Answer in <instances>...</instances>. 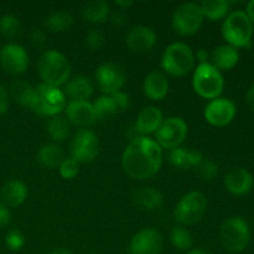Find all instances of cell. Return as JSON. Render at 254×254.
<instances>
[{"label": "cell", "instance_id": "f1b7e54d", "mask_svg": "<svg viewBox=\"0 0 254 254\" xmlns=\"http://www.w3.org/2000/svg\"><path fill=\"white\" fill-rule=\"evenodd\" d=\"M36 158L44 168L57 169L64 160V153L56 144H46L40 148Z\"/></svg>", "mask_w": 254, "mask_h": 254}, {"label": "cell", "instance_id": "74e56055", "mask_svg": "<svg viewBox=\"0 0 254 254\" xmlns=\"http://www.w3.org/2000/svg\"><path fill=\"white\" fill-rule=\"evenodd\" d=\"M106 44V36L97 29H91L86 35V45L93 51H98Z\"/></svg>", "mask_w": 254, "mask_h": 254}, {"label": "cell", "instance_id": "8fae6325", "mask_svg": "<svg viewBox=\"0 0 254 254\" xmlns=\"http://www.w3.org/2000/svg\"><path fill=\"white\" fill-rule=\"evenodd\" d=\"M188 124L180 117H170L161 123L156 130L155 139L161 149H175L184 143L188 136Z\"/></svg>", "mask_w": 254, "mask_h": 254}, {"label": "cell", "instance_id": "603a6c76", "mask_svg": "<svg viewBox=\"0 0 254 254\" xmlns=\"http://www.w3.org/2000/svg\"><path fill=\"white\" fill-rule=\"evenodd\" d=\"M64 96L71 101H88L93 94V83L86 76L73 77L64 84Z\"/></svg>", "mask_w": 254, "mask_h": 254}, {"label": "cell", "instance_id": "30bf717a", "mask_svg": "<svg viewBox=\"0 0 254 254\" xmlns=\"http://www.w3.org/2000/svg\"><path fill=\"white\" fill-rule=\"evenodd\" d=\"M99 153L98 136L89 129H82L74 134L69 145L71 159L78 164L93 161Z\"/></svg>", "mask_w": 254, "mask_h": 254}, {"label": "cell", "instance_id": "83f0119b", "mask_svg": "<svg viewBox=\"0 0 254 254\" xmlns=\"http://www.w3.org/2000/svg\"><path fill=\"white\" fill-rule=\"evenodd\" d=\"M10 94L16 103L31 111L35 102V96H36V89L29 82L21 81V79L15 81L10 89Z\"/></svg>", "mask_w": 254, "mask_h": 254}, {"label": "cell", "instance_id": "b9f144b4", "mask_svg": "<svg viewBox=\"0 0 254 254\" xmlns=\"http://www.w3.org/2000/svg\"><path fill=\"white\" fill-rule=\"evenodd\" d=\"M195 59L198 60V62H200V64H208V60L211 59V55L208 54L207 50L200 49L197 52H196Z\"/></svg>", "mask_w": 254, "mask_h": 254}, {"label": "cell", "instance_id": "4dcf8cb0", "mask_svg": "<svg viewBox=\"0 0 254 254\" xmlns=\"http://www.w3.org/2000/svg\"><path fill=\"white\" fill-rule=\"evenodd\" d=\"M73 24V16L66 10H56L50 12L45 21V27L52 32L67 31Z\"/></svg>", "mask_w": 254, "mask_h": 254}, {"label": "cell", "instance_id": "484cf974", "mask_svg": "<svg viewBox=\"0 0 254 254\" xmlns=\"http://www.w3.org/2000/svg\"><path fill=\"white\" fill-rule=\"evenodd\" d=\"M133 201L139 208L144 211H155L163 206V195L153 188H141L134 191Z\"/></svg>", "mask_w": 254, "mask_h": 254}, {"label": "cell", "instance_id": "7c38bea8", "mask_svg": "<svg viewBox=\"0 0 254 254\" xmlns=\"http://www.w3.org/2000/svg\"><path fill=\"white\" fill-rule=\"evenodd\" d=\"M96 81L103 94H113L123 88L127 81L126 71L114 62L102 64L96 71Z\"/></svg>", "mask_w": 254, "mask_h": 254}, {"label": "cell", "instance_id": "c3c4849f", "mask_svg": "<svg viewBox=\"0 0 254 254\" xmlns=\"http://www.w3.org/2000/svg\"><path fill=\"white\" fill-rule=\"evenodd\" d=\"M186 254H208V253L205 252V251L200 250V248H195V250H190Z\"/></svg>", "mask_w": 254, "mask_h": 254}, {"label": "cell", "instance_id": "7a4b0ae2", "mask_svg": "<svg viewBox=\"0 0 254 254\" xmlns=\"http://www.w3.org/2000/svg\"><path fill=\"white\" fill-rule=\"evenodd\" d=\"M37 71L42 83L59 88L66 84L71 77L72 67L67 57L56 50H47L40 56Z\"/></svg>", "mask_w": 254, "mask_h": 254}, {"label": "cell", "instance_id": "7dc6e473", "mask_svg": "<svg viewBox=\"0 0 254 254\" xmlns=\"http://www.w3.org/2000/svg\"><path fill=\"white\" fill-rule=\"evenodd\" d=\"M50 254H72L68 250H64V248H59V250L52 251Z\"/></svg>", "mask_w": 254, "mask_h": 254}, {"label": "cell", "instance_id": "ac0fdd59", "mask_svg": "<svg viewBox=\"0 0 254 254\" xmlns=\"http://www.w3.org/2000/svg\"><path fill=\"white\" fill-rule=\"evenodd\" d=\"M254 185L252 174L243 168H236L228 171L225 176V188L230 193L243 196L251 192Z\"/></svg>", "mask_w": 254, "mask_h": 254}, {"label": "cell", "instance_id": "4316f807", "mask_svg": "<svg viewBox=\"0 0 254 254\" xmlns=\"http://www.w3.org/2000/svg\"><path fill=\"white\" fill-rule=\"evenodd\" d=\"M81 15L86 21L92 24H101L109 15V5L103 0H92L84 2L81 9Z\"/></svg>", "mask_w": 254, "mask_h": 254}, {"label": "cell", "instance_id": "9a60e30c", "mask_svg": "<svg viewBox=\"0 0 254 254\" xmlns=\"http://www.w3.org/2000/svg\"><path fill=\"white\" fill-rule=\"evenodd\" d=\"M92 106L97 119H106L127 111L130 107V98L127 93L119 91L113 94H103L97 98Z\"/></svg>", "mask_w": 254, "mask_h": 254}, {"label": "cell", "instance_id": "ee69618b", "mask_svg": "<svg viewBox=\"0 0 254 254\" xmlns=\"http://www.w3.org/2000/svg\"><path fill=\"white\" fill-rule=\"evenodd\" d=\"M112 22H113L117 27H122L126 24V15L121 11L116 12V14L112 16Z\"/></svg>", "mask_w": 254, "mask_h": 254}, {"label": "cell", "instance_id": "d590c367", "mask_svg": "<svg viewBox=\"0 0 254 254\" xmlns=\"http://www.w3.org/2000/svg\"><path fill=\"white\" fill-rule=\"evenodd\" d=\"M60 175L66 180H72L76 178L79 173V164L71 158H64L59 168Z\"/></svg>", "mask_w": 254, "mask_h": 254}, {"label": "cell", "instance_id": "cb8c5ba5", "mask_svg": "<svg viewBox=\"0 0 254 254\" xmlns=\"http://www.w3.org/2000/svg\"><path fill=\"white\" fill-rule=\"evenodd\" d=\"M203 160L205 159H203L201 151L186 149L183 146L171 149L170 154H169V161L171 163V165L179 169H196Z\"/></svg>", "mask_w": 254, "mask_h": 254}, {"label": "cell", "instance_id": "52a82bcc", "mask_svg": "<svg viewBox=\"0 0 254 254\" xmlns=\"http://www.w3.org/2000/svg\"><path fill=\"white\" fill-rule=\"evenodd\" d=\"M35 89H36V96L31 108L34 113L52 118L59 116L66 108V96L60 88L40 83L39 86L35 87Z\"/></svg>", "mask_w": 254, "mask_h": 254}, {"label": "cell", "instance_id": "1f68e13d", "mask_svg": "<svg viewBox=\"0 0 254 254\" xmlns=\"http://www.w3.org/2000/svg\"><path fill=\"white\" fill-rule=\"evenodd\" d=\"M46 130L55 141H64L69 135V122L61 116L52 117L47 122Z\"/></svg>", "mask_w": 254, "mask_h": 254}, {"label": "cell", "instance_id": "ba28073f", "mask_svg": "<svg viewBox=\"0 0 254 254\" xmlns=\"http://www.w3.org/2000/svg\"><path fill=\"white\" fill-rule=\"evenodd\" d=\"M206 208V196L200 191H191L184 195L179 201L174 211V216L180 225L192 226L202 220Z\"/></svg>", "mask_w": 254, "mask_h": 254}, {"label": "cell", "instance_id": "836d02e7", "mask_svg": "<svg viewBox=\"0 0 254 254\" xmlns=\"http://www.w3.org/2000/svg\"><path fill=\"white\" fill-rule=\"evenodd\" d=\"M21 32V22L19 17L5 14L0 17V34L6 39H15Z\"/></svg>", "mask_w": 254, "mask_h": 254}, {"label": "cell", "instance_id": "d6a6232c", "mask_svg": "<svg viewBox=\"0 0 254 254\" xmlns=\"http://www.w3.org/2000/svg\"><path fill=\"white\" fill-rule=\"evenodd\" d=\"M171 245L179 251H190L192 247V236L183 226H176L170 232Z\"/></svg>", "mask_w": 254, "mask_h": 254}, {"label": "cell", "instance_id": "277c9868", "mask_svg": "<svg viewBox=\"0 0 254 254\" xmlns=\"http://www.w3.org/2000/svg\"><path fill=\"white\" fill-rule=\"evenodd\" d=\"M195 66V54L189 45L173 42L161 56V67L166 73L174 77H184L190 73Z\"/></svg>", "mask_w": 254, "mask_h": 254}, {"label": "cell", "instance_id": "d4e9b609", "mask_svg": "<svg viewBox=\"0 0 254 254\" xmlns=\"http://www.w3.org/2000/svg\"><path fill=\"white\" fill-rule=\"evenodd\" d=\"M2 202L10 207H17L25 202L27 197V186L20 180H9L1 188Z\"/></svg>", "mask_w": 254, "mask_h": 254}, {"label": "cell", "instance_id": "6da1fadb", "mask_svg": "<svg viewBox=\"0 0 254 254\" xmlns=\"http://www.w3.org/2000/svg\"><path fill=\"white\" fill-rule=\"evenodd\" d=\"M163 165V149L149 136H135L124 150L122 166L130 178L145 180L159 173Z\"/></svg>", "mask_w": 254, "mask_h": 254}, {"label": "cell", "instance_id": "ab89813d", "mask_svg": "<svg viewBox=\"0 0 254 254\" xmlns=\"http://www.w3.org/2000/svg\"><path fill=\"white\" fill-rule=\"evenodd\" d=\"M31 42L36 47H42L46 42V32L42 30H34L31 34Z\"/></svg>", "mask_w": 254, "mask_h": 254}, {"label": "cell", "instance_id": "ffe728a7", "mask_svg": "<svg viewBox=\"0 0 254 254\" xmlns=\"http://www.w3.org/2000/svg\"><path fill=\"white\" fill-rule=\"evenodd\" d=\"M163 123V113L158 107H146L139 113L135 123V130L141 136H148L149 134L156 133Z\"/></svg>", "mask_w": 254, "mask_h": 254}, {"label": "cell", "instance_id": "e0dca14e", "mask_svg": "<svg viewBox=\"0 0 254 254\" xmlns=\"http://www.w3.org/2000/svg\"><path fill=\"white\" fill-rule=\"evenodd\" d=\"M156 39L158 36L151 27L139 25L129 30L126 36V44L133 52L143 54L153 49L156 44Z\"/></svg>", "mask_w": 254, "mask_h": 254}, {"label": "cell", "instance_id": "9c48e42d", "mask_svg": "<svg viewBox=\"0 0 254 254\" xmlns=\"http://www.w3.org/2000/svg\"><path fill=\"white\" fill-rule=\"evenodd\" d=\"M205 16L202 14L200 4L197 2H185L176 7L173 14L171 24L174 30L181 36L195 35L202 26Z\"/></svg>", "mask_w": 254, "mask_h": 254}, {"label": "cell", "instance_id": "7bdbcfd3", "mask_svg": "<svg viewBox=\"0 0 254 254\" xmlns=\"http://www.w3.org/2000/svg\"><path fill=\"white\" fill-rule=\"evenodd\" d=\"M246 104L248 106V108H251L254 112V83L248 88L247 93L245 97Z\"/></svg>", "mask_w": 254, "mask_h": 254}, {"label": "cell", "instance_id": "5b68a950", "mask_svg": "<svg viewBox=\"0 0 254 254\" xmlns=\"http://www.w3.org/2000/svg\"><path fill=\"white\" fill-rule=\"evenodd\" d=\"M193 91L205 99L220 98L225 87L222 72L218 71L212 64H202L196 67L192 76Z\"/></svg>", "mask_w": 254, "mask_h": 254}, {"label": "cell", "instance_id": "5bb4252c", "mask_svg": "<svg viewBox=\"0 0 254 254\" xmlns=\"http://www.w3.org/2000/svg\"><path fill=\"white\" fill-rule=\"evenodd\" d=\"M237 108L231 99L216 98L206 106L203 116L206 122L213 127H226L235 119Z\"/></svg>", "mask_w": 254, "mask_h": 254}, {"label": "cell", "instance_id": "f546056e", "mask_svg": "<svg viewBox=\"0 0 254 254\" xmlns=\"http://www.w3.org/2000/svg\"><path fill=\"white\" fill-rule=\"evenodd\" d=\"M231 2L227 0H205L200 2L203 16L211 21L225 19L230 11Z\"/></svg>", "mask_w": 254, "mask_h": 254}, {"label": "cell", "instance_id": "d6986e66", "mask_svg": "<svg viewBox=\"0 0 254 254\" xmlns=\"http://www.w3.org/2000/svg\"><path fill=\"white\" fill-rule=\"evenodd\" d=\"M64 111L67 121L74 126L89 127L97 121L93 106L88 101H69Z\"/></svg>", "mask_w": 254, "mask_h": 254}, {"label": "cell", "instance_id": "f35d334b", "mask_svg": "<svg viewBox=\"0 0 254 254\" xmlns=\"http://www.w3.org/2000/svg\"><path fill=\"white\" fill-rule=\"evenodd\" d=\"M9 103H10V97L7 93L6 88H5L2 84H0V116L5 114L9 109Z\"/></svg>", "mask_w": 254, "mask_h": 254}, {"label": "cell", "instance_id": "e575fe53", "mask_svg": "<svg viewBox=\"0 0 254 254\" xmlns=\"http://www.w3.org/2000/svg\"><path fill=\"white\" fill-rule=\"evenodd\" d=\"M5 245L12 252H17V251L22 250L25 246V236L22 232L17 228H12L5 236Z\"/></svg>", "mask_w": 254, "mask_h": 254}, {"label": "cell", "instance_id": "4fadbf2b", "mask_svg": "<svg viewBox=\"0 0 254 254\" xmlns=\"http://www.w3.org/2000/svg\"><path fill=\"white\" fill-rule=\"evenodd\" d=\"M0 66L12 76L24 73L29 66V55L25 47L15 42L4 45L0 49Z\"/></svg>", "mask_w": 254, "mask_h": 254}, {"label": "cell", "instance_id": "bcb514c9", "mask_svg": "<svg viewBox=\"0 0 254 254\" xmlns=\"http://www.w3.org/2000/svg\"><path fill=\"white\" fill-rule=\"evenodd\" d=\"M246 12H247L248 17H250L251 21H252V24L254 25V0L248 2L247 9H246Z\"/></svg>", "mask_w": 254, "mask_h": 254}, {"label": "cell", "instance_id": "8d00e7d4", "mask_svg": "<svg viewBox=\"0 0 254 254\" xmlns=\"http://www.w3.org/2000/svg\"><path fill=\"white\" fill-rule=\"evenodd\" d=\"M196 169H197L198 176L203 181H212L218 174L217 164L211 160H203Z\"/></svg>", "mask_w": 254, "mask_h": 254}, {"label": "cell", "instance_id": "2e32d148", "mask_svg": "<svg viewBox=\"0 0 254 254\" xmlns=\"http://www.w3.org/2000/svg\"><path fill=\"white\" fill-rule=\"evenodd\" d=\"M163 236L154 228L139 231L130 241L131 254H160L163 250Z\"/></svg>", "mask_w": 254, "mask_h": 254}, {"label": "cell", "instance_id": "60d3db41", "mask_svg": "<svg viewBox=\"0 0 254 254\" xmlns=\"http://www.w3.org/2000/svg\"><path fill=\"white\" fill-rule=\"evenodd\" d=\"M10 218H11V215H10L9 208L2 201H0V228L9 225Z\"/></svg>", "mask_w": 254, "mask_h": 254}, {"label": "cell", "instance_id": "44dd1931", "mask_svg": "<svg viewBox=\"0 0 254 254\" xmlns=\"http://www.w3.org/2000/svg\"><path fill=\"white\" fill-rule=\"evenodd\" d=\"M144 94L151 101H163L169 93V81L165 74L153 71L145 77L143 83Z\"/></svg>", "mask_w": 254, "mask_h": 254}, {"label": "cell", "instance_id": "7402d4cb", "mask_svg": "<svg viewBox=\"0 0 254 254\" xmlns=\"http://www.w3.org/2000/svg\"><path fill=\"white\" fill-rule=\"evenodd\" d=\"M240 61V51L230 45H220L211 54V62L218 71H230L237 66Z\"/></svg>", "mask_w": 254, "mask_h": 254}, {"label": "cell", "instance_id": "3957f363", "mask_svg": "<svg viewBox=\"0 0 254 254\" xmlns=\"http://www.w3.org/2000/svg\"><path fill=\"white\" fill-rule=\"evenodd\" d=\"M254 26L243 10H236L226 16L222 25V36L227 45L235 49H247L252 45Z\"/></svg>", "mask_w": 254, "mask_h": 254}, {"label": "cell", "instance_id": "f6af8a7d", "mask_svg": "<svg viewBox=\"0 0 254 254\" xmlns=\"http://www.w3.org/2000/svg\"><path fill=\"white\" fill-rule=\"evenodd\" d=\"M114 4H116L117 6L121 7V9H128V7H130L131 5L134 4V2L131 1V0H116Z\"/></svg>", "mask_w": 254, "mask_h": 254}, {"label": "cell", "instance_id": "8992f818", "mask_svg": "<svg viewBox=\"0 0 254 254\" xmlns=\"http://www.w3.org/2000/svg\"><path fill=\"white\" fill-rule=\"evenodd\" d=\"M220 240L223 248L231 253H241L247 248L251 240V230L242 217H230L221 225Z\"/></svg>", "mask_w": 254, "mask_h": 254}]
</instances>
